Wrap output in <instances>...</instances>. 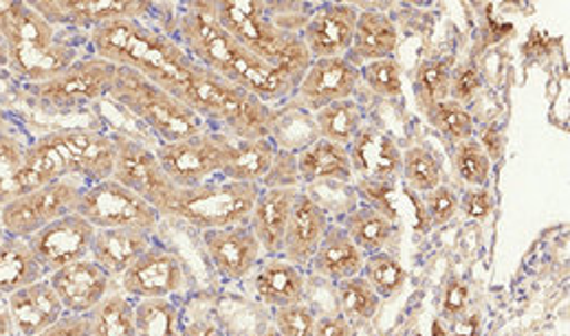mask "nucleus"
<instances>
[{
	"label": "nucleus",
	"instance_id": "f257e3e1",
	"mask_svg": "<svg viewBox=\"0 0 570 336\" xmlns=\"http://www.w3.org/2000/svg\"><path fill=\"white\" fill-rule=\"evenodd\" d=\"M179 45L191 58L232 85L245 88L265 103L286 101L295 86L274 67L240 45L212 13L209 2H190L177 18Z\"/></svg>",
	"mask_w": 570,
	"mask_h": 336
},
{
	"label": "nucleus",
	"instance_id": "f03ea898",
	"mask_svg": "<svg viewBox=\"0 0 570 336\" xmlns=\"http://www.w3.org/2000/svg\"><path fill=\"white\" fill-rule=\"evenodd\" d=\"M94 56L130 69L188 106L203 67L168 33L141 20H112L89 33Z\"/></svg>",
	"mask_w": 570,
	"mask_h": 336
},
{
	"label": "nucleus",
	"instance_id": "7ed1b4c3",
	"mask_svg": "<svg viewBox=\"0 0 570 336\" xmlns=\"http://www.w3.org/2000/svg\"><path fill=\"white\" fill-rule=\"evenodd\" d=\"M115 166V141L91 128H62L27 144L22 187L24 194L56 180L94 185L108 180Z\"/></svg>",
	"mask_w": 570,
	"mask_h": 336
},
{
	"label": "nucleus",
	"instance_id": "20e7f679",
	"mask_svg": "<svg viewBox=\"0 0 570 336\" xmlns=\"http://www.w3.org/2000/svg\"><path fill=\"white\" fill-rule=\"evenodd\" d=\"M0 38L7 69L27 86L56 78L82 58L78 45L45 20L31 2H0Z\"/></svg>",
	"mask_w": 570,
	"mask_h": 336
},
{
	"label": "nucleus",
	"instance_id": "39448f33",
	"mask_svg": "<svg viewBox=\"0 0 570 336\" xmlns=\"http://www.w3.org/2000/svg\"><path fill=\"white\" fill-rule=\"evenodd\" d=\"M209 9L240 45L274 67L291 85H299L313 58L299 33L276 20L272 4L258 0H220L209 2Z\"/></svg>",
	"mask_w": 570,
	"mask_h": 336
},
{
	"label": "nucleus",
	"instance_id": "423d86ee",
	"mask_svg": "<svg viewBox=\"0 0 570 336\" xmlns=\"http://www.w3.org/2000/svg\"><path fill=\"white\" fill-rule=\"evenodd\" d=\"M110 97L141 119L164 144L184 141L209 128L181 99L124 67L117 69Z\"/></svg>",
	"mask_w": 570,
	"mask_h": 336
},
{
	"label": "nucleus",
	"instance_id": "0eeeda50",
	"mask_svg": "<svg viewBox=\"0 0 570 336\" xmlns=\"http://www.w3.org/2000/svg\"><path fill=\"white\" fill-rule=\"evenodd\" d=\"M261 185L214 178L190 189H179L166 218L188 223L198 231L247 225Z\"/></svg>",
	"mask_w": 570,
	"mask_h": 336
},
{
	"label": "nucleus",
	"instance_id": "6e6552de",
	"mask_svg": "<svg viewBox=\"0 0 570 336\" xmlns=\"http://www.w3.org/2000/svg\"><path fill=\"white\" fill-rule=\"evenodd\" d=\"M117 69V65L99 56H87L56 78L27 86V90L40 108L51 112H71L110 95Z\"/></svg>",
	"mask_w": 570,
	"mask_h": 336
},
{
	"label": "nucleus",
	"instance_id": "1a4fd4ad",
	"mask_svg": "<svg viewBox=\"0 0 570 336\" xmlns=\"http://www.w3.org/2000/svg\"><path fill=\"white\" fill-rule=\"evenodd\" d=\"M234 152V139L218 130H203L175 144H161L155 155L179 189H190L207 180L220 178Z\"/></svg>",
	"mask_w": 570,
	"mask_h": 336
},
{
	"label": "nucleus",
	"instance_id": "9d476101",
	"mask_svg": "<svg viewBox=\"0 0 570 336\" xmlns=\"http://www.w3.org/2000/svg\"><path fill=\"white\" fill-rule=\"evenodd\" d=\"M76 214L96 229H137L150 236L161 223V214L153 205L112 178L87 185L78 198Z\"/></svg>",
	"mask_w": 570,
	"mask_h": 336
},
{
	"label": "nucleus",
	"instance_id": "9b49d317",
	"mask_svg": "<svg viewBox=\"0 0 570 336\" xmlns=\"http://www.w3.org/2000/svg\"><path fill=\"white\" fill-rule=\"evenodd\" d=\"M85 187L78 180H56L18 196L0 209L4 236L27 240L58 218L73 214Z\"/></svg>",
	"mask_w": 570,
	"mask_h": 336
},
{
	"label": "nucleus",
	"instance_id": "f8f14e48",
	"mask_svg": "<svg viewBox=\"0 0 570 336\" xmlns=\"http://www.w3.org/2000/svg\"><path fill=\"white\" fill-rule=\"evenodd\" d=\"M115 141V166H112V180L121 182L126 189L144 198L153 205L161 218H166L170 205L177 198L179 187L170 180L166 169L161 168L155 150L146 148L139 141L128 137H112Z\"/></svg>",
	"mask_w": 570,
	"mask_h": 336
},
{
	"label": "nucleus",
	"instance_id": "ddd939ff",
	"mask_svg": "<svg viewBox=\"0 0 570 336\" xmlns=\"http://www.w3.org/2000/svg\"><path fill=\"white\" fill-rule=\"evenodd\" d=\"M188 284L181 257L170 249L153 245L121 277L119 290L130 299H170Z\"/></svg>",
	"mask_w": 570,
	"mask_h": 336
},
{
	"label": "nucleus",
	"instance_id": "4468645a",
	"mask_svg": "<svg viewBox=\"0 0 570 336\" xmlns=\"http://www.w3.org/2000/svg\"><path fill=\"white\" fill-rule=\"evenodd\" d=\"M31 4L51 24L89 29V33L112 20H144L155 7L139 0H42Z\"/></svg>",
	"mask_w": 570,
	"mask_h": 336
},
{
	"label": "nucleus",
	"instance_id": "2eb2a0df",
	"mask_svg": "<svg viewBox=\"0 0 570 336\" xmlns=\"http://www.w3.org/2000/svg\"><path fill=\"white\" fill-rule=\"evenodd\" d=\"M96 227L80 214H67L27 238L31 251L51 275L58 268L91 255Z\"/></svg>",
	"mask_w": 570,
	"mask_h": 336
},
{
	"label": "nucleus",
	"instance_id": "dca6fc26",
	"mask_svg": "<svg viewBox=\"0 0 570 336\" xmlns=\"http://www.w3.org/2000/svg\"><path fill=\"white\" fill-rule=\"evenodd\" d=\"M360 69L346 58L313 60L299 85L293 90V99L306 112H317L335 101L351 99L360 88Z\"/></svg>",
	"mask_w": 570,
	"mask_h": 336
},
{
	"label": "nucleus",
	"instance_id": "f3484780",
	"mask_svg": "<svg viewBox=\"0 0 570 336\" xmlns=\"http://www.w3.org/2000/svg\"><path fill=\"white\" fill-rule=\"evenodd\" d=\"M357 18L360 9L348 2H328L315 9L299 29V38L304 40L311 58H346L353 45Z\"/></svg>",
	"mask_w": 570,
	"mask_h": 336
},
{
	"label": "nucleus",
	"instance_id": "a211bd4d",
	"mask_svg": "<svg viewBox=\"0 0 570 336\" xmlns=\"http://www.w3.org/2000/svg\"><path fill=\"white\" fill-rule=\"evenodd\" d=\"M200 240L214 268L229 281L249 277L263 259V247L249 225L200 231Z\"/></svg>",
	"mask_w": 570,
	"mask_h": 336
},
{
	"label": "nucleus",
	"instance_id": "6ab92c4d",
	"mask_svg": "<svg viewBox=\"0 0 570 336\" xmlns=\"http://www.w3.org/2000/svg\"><path fill=\"white\" fill-rule=\"evenodd\" d=\"M67 315H89L112 290V277L91 257L67 264L49 275Z\"/></svg>",
	"mask_w": 570,
	"mask_h": 336
},
{
	"label": "nucleus",
	"instance_id": "aec40b11",
	"mask_svg": "<svg viewBox=\"0 0 570 336\" xmlns=\"http://www.w3.org/2000/svg\"><path fill=\"white\" fill-rule=\"evenodd\" d=\"M328 227L331 223L326 207L317 202L311 194L299 189L293 202L281 255L297 268L311 266V259L320 249Z\"/></svg>",
	"mask_w": 570,
	"mask_h": 336
},
{
	"label": "nucleus",
	"instance_id": "412c9836",
	"mask_svg": "<svg viewBox=\"0 0 570 336\" xmlns=\"http://www.w3.org/2000/svg\"><path fill=\"white\" fill-rule=\"evenodd\" d=\"M348 157L353 174L360 180L392 185L401 176L403 152L394 139L377 126H362L355 139L348 144Z\"/></svg>",
	"mask_w": 570,
	"mask_h": 336
},
{
	"label": "nucleus",
	"instance_id": "4be33fe9",
	"mask_svg": "<svg viewBox=\"0 0 570 336\" xmlns=\"http://www.w3.org/2000/svg\"><path fill=\"white\" fill-rule=\"evenodd\" d=\"M7 306L18 336L40 335L67 315L49 277L11 293L7 297Z\"/></svg>",
	"mask_w": 570,
	"mask_h": 336
},
{
	"label": "nucleus",
	"instance_id": "5701e85b",
	"mask_svg": "<svg viewBox=\"0 0 570 336\" xmlns=\"http://www.w3.org/2000/svg\"><path fill=\"white\" fill-rule=\"evenodd\" d=\"M299 189L295 187H261V194L254 202L249 227L258 238L265 255H281L285 243L288 218L293 202Z\"/></svg>",
	"mask_w": 570,
	"mask_h": 336
},
{
	"label": "nucleus",
	"instance_id": "b1692460",
	"mask_svg": "<svg viewBox=\"0 0 570 336\" xmlns=\"http://www.w3.org/2000/svg\"><path fill=\"white\" fill-rule=\"evenodd\" d=\"M254 293L258 302L267 308H285L293 304H302L306 297V277L302 268L286 261L283 255H267L258 261L252 273Z\"/></svg>",
	"mask_w": 570,
	"mask_h": 336
},
{
	"label": "nucleus",
	"instance_id": "393cba45",
	"mask_svg": "<svg viewBox=\"0 0 570 336\" xmlns=\"http://www.w3.org/2000/svg\"><path fill=\"white\" fill-rule=\"evenodd\" d=\"M399 47V31L396 24L390 20L387 13L377 9L360 11L353 45L346 53V60L362 69L368 62H377L392 58Z\"/></svg>",
	"mask_w": 570,
	"mask_h": 336
},
{
	"label": "nucleus",
	"instance_id": "a878e982",
	"mask_svg": "<svg viewBox=\"0 0 570 336\" xmlns=\"http://www.w3.org/2000/svg\"><path fill=\"white\" fill-rule=\"evenodd\" d=\"M150 247L153 236L137 229H96L89 257L119 279Z\"/></svg>",
	"mask_w": 570,
	"mask_h": 336
},
{
	"label": "nucleus",
	"instance_id": "bb28decb",
	"mask_svg": "<svg viewBox=\"0 0 570 336\" xmlns=\"http://www.w3.org/2000/svg\"><path fill=\"white\" fill-rule=\"evenodd\" d=\"M366 255L357 249V245L348 238L342 225H331L317 253L311 259V270L331 281H344L362 275Z\"/></svg>",
	"mask_w": 570,
	"mask_h": 336
},
{
	"label": "nucleus",
	"instance_id": "cd10ccee",
	"mask_svg": "<svg viewBox=\"0 0 570 336\" xmlns=\"http://www.w3.org/2000/svg\"><path fill=\"white\" fill-rule=\"evenodd\" d=\"M297 169L302 185L355 180L348 148L326 139H317L297 152Z\"/></svg>",
	"mask_w": 570,
	"mask_h": 336
},
{
	"label": "nucleus",
	"instance_id": "c85d7f7f",
	"mask_svg": "<svg viewBox=\"0 0 570 336\" xmlns=\"http://www.w3.org/2000/svg\"><path fill=\"white\" fill-rule=\"evenodd\" d=\"M49 273L22 238H9L0 243V293L11 295L29 284L47 279Z\"/></svg>",
	"mask_w": 570,
	"mask_h": 336
},
{
	"label": "nucleus",
	"instance_id": "c756f323",
	"mask_svg": "<svg viewBox=\"0 0 570 336\" xmlns=\"http://www.w3.org/2000/svg\"><path fill=\"white\" fill-rule=\"evenodd\" d=\"M278 146L269 139H254V141H236L234 152L227 166L220 171V178L238 180V182H254L261 185L272 164L276 159Z\"/></svg>",
	"mask_w": 570,
	"mask_h": 336
},
{
	"label": "nucleus",
	"instance_id": "7c9ffc66",
	"mask_svg": "<svg viewBox=\"0 0 570 336\" xmlns=\"http://www.w3.org/2000/svg\"><path fill=\"white\" fill-rule=\"evenodd\" d=\"M342 227L364 255L383 251L394 236V223L371 205L353 207L346 214Z\"/></svg>",
	"mask_w": 570,
	"mask_h": 336
},
{
	"label": "nucleus",
	"instance_id": "2f4dec72",
	"mask_svg": "<svg viewBox=\"0 0 570 336\" xmlns=\"http://www.w3.org/2000/svg\"><path fill=\"white\" fill-rule=\"evenodd\" d=\"M87 317L89 336H137L135 302L121 290H110Z\"/></svg>",
	"mask_w": 570,
	"mask_h": 336
},
{
	"label": "nucleus",
	"instance_id": "473e14b6",
	"mask_svg": "<svg viewBox=\"0 0 570 336\" xmlns=\"http://www.w3.org/2000/svg\"><path fill=\"white\" fill-rule=\"evenodd\" d=\"M313 123L320 139L348 148V144L364 126V112L362 106L351 97L313 112Z\"/></svg>",
	"mask_w": 570,
	"mask_h": 336
},
{
	"label": "nucleus",
	"instance_id": "72a5a7b5",
	"mask_svg": "<svg viewBox=\"0 0 570 336\" xmlns=\"http://www.w3.org/2000/svg\"><path fill=\"white\" fill-rule=\"evenodd\" d=\"M333 286H335V302H337L335 308L346 322H351L353 326H362L375 319L381 308L380 295L362 275L337 281Z\"/></svg>",
	"mask_w": 570,
	"mask_h": 336
},
{
	"label": "nucleus",
	"instance_id": "f704fd0d",
	"mask_svg": "<svg viewBox=\"0 0 570 336\" xmlns=\"http://www.w3.org/2000/svg\"><path fill=\"white\" fill-rule=\"evenodd\" d=\"M27 146L9 128L0 130V209L24 194L22 168Z\"/></svg>",
	"mask_w": 570,
	"mask_h": 336
},
{
	"label": "nucleus",
	"instance_id": "c9c22d12",
	"mask_svg": "<svg viewBox=\"0 0 570 336\" xmlns=\"http://www.w3.org/2000/svg\"><path fill=\"white\" fill-rule=\"evenodd\" d=\"M137 336H181V310L170 299H141L135 304Z\"/></svg>",
	"mask_w": 570,
	"mask_h": 336
},
{
	"label": "nucleus",
	"instance_id": "e433bc0d",
	"mask_svg": "<svg viewBox=\"0 0 570 336\" xmlns=\"http://www.w3.org/2000/svg\"><path fill=\"white\" fill-rule=\"evenodd\" d=\"M362 277L373 286L380 299H390L403 290L407 284L405 266L387 251L366 255Z\"/></svg>",
	"mask_w": 570,
	"mask_h": 336
},
{
	"label": "nucleus",
	"instance_id": "4c0bfd02",
	"mask_svg": "<svg viewBox=\"0 0 570 336\" xmlns=\"http://www.w3.org/2000/svg\"><path fill=\"white\" fill-rule=\"evenodd\" d=\"M430 126L452 144H463L475 137V123L468 106L445 99L425 112Z\"/></svg>",
	"mask_w": 570,
	"mask_h": 336
},
{
	"label": "nucleus",
	"instance_id": "58836bf2",
	"mask_svg": "<svg viewBox=\"0 0 570 336\" xmlns=\"http://www.w3.org/2000/svg\"><path fill=\"white\" fill-rule=\"evenodd\" d=\"M401 178L412 191H419L423 196L443 182V169L432 150L423 146H412L403 152Z\"/></svg>",
	"mask_w": 570,
	"mask_h": 336
},
{
	"label": "nucleus",
	"instance_id": "ea45409f",
	"mask_svg": "<svg viewBox=\"0 0 570 336\" xmlns=\"http://www.w3.org/2000/svg\"><path fill=\"white\" fill-rule=\"evenodd\" d=\"M452 67L443 60H425L414 76V95L423 112L450 99Z\"/></svg>",
	"mask_w": 570,
	"mask_h": 336
},
{
	"label": "nucleus",
	"instance_id": "a19ab883",
	"mask_svg": "<svg viewBox=\"0 0 570 336\" xmlns=\"http://www.w3.org/2000/svg\"><path fill=\"white\" fill-rule=\"evenodd\" d=\"M454 166L459 176L463 178V182H468L470 187L480 189L489 185L491 178V161L484 155L482 146L478 144V139H470L463 144H456V152H454Z\"/></svg>",
	"mask_w": 570,
	"mask_h": 336
},
{
	"label": "nucleus",
	"instance_id": "79ce46f5",
	"mask_svg": "<svg viewBox=\"0 0 570 336\" xmlns=\"http://www.w3.org/2000/svg\"><path fill=\"white\" fill-rule=\"evenodd\" d=\"M360 80L368 86L375 95L385 99H396L403 95L401 67L394 58H385L377 62H368L360 69Z\"/></svg>",
	"mask_w": 570,
	"mask_h": 336
},
{
	"label": "nucleus",
	"instance_id": "37998d69",
	"mask_svg": "<svg viewBox=\"0 0 570 336\" xmlns=\"http://www.w3.org/2000/svg\"><path fill=\"white\" fill-rule=\"evenodd\" d=\"M317 315L308 304H293L274 310V328L281 336H313L315 335Z\"/></svg>",
	"mask_w": 570,
	"mask_h": 336
},
{
	"label": "nucleus",
	"instance_id": "c03bdc74",
	"mask_svg": "<svg viewBox=\"0 0 570 336\" xmlns=\"http://www.w3.org/2000/svg\"><path fill=\"white\" fill-rule=\"evenodd\" d=\"M423 205H425V214L434 227H443V225L452 223L461 211L459 194L443 182L439 187H434L432 191L423 194Z\"/></svg>",
	"mask_w": 570,
	"mask_h": 336
},
{
	"label": "nucleus",
	"instance_id": "a18cd8bd",
	"mask_svg": "<svg viewBox=\"0 0 570 336\" xmlns=\"http://www.w3.org/2000/svg\"><path fill=\"white\" fill-rule=\"evenodd\" d=\"M482 86H484V80H482V73H480V69L475 67L474 62L459 65L456 69H452L450 99L468 106L480 95Z\"/></svg>",
	"mask_w": 570,
	"mask_h": 336
},
{
	"label": "nucleus",
	"instance_id": "49530a36",
	"mask_svg": "<svg viewBox=\"0 0 570 336\" xmlns=\"http://www.w3.org/2000/svg\"><path fill=\"white\" fill-rule=\"evenodd\" d=\"M299 185H302V180H299V169H297V152L278 148L272 169L263 178L261 187H295V189H299Z\"/></svg>",
	"mask_w": 570,
	"mask_h": 336
},
{
	"label": "nucleus",
	"instance_id": "de8ad7c7",
	"mask_svg": "<svg viewBox=\"0 0 570 336\" xmlns=\"http://www.w3.org/2000/svg\"><path fill=\"white\" fill-rule=\"evenodd\" d=\"M461 209L472 218V220H484L491 209H493V198L487 191V187L480 189H472L465 194V198L461 200Z\"/></svg>",
	"mask_w": 570,
	"mask_h": 336
},
{
	"label": "nucleus",
	"instance_id": "09e8293b",
	"mask_svg": "<svg viewBox=\"0 0 570 336\" xmlns=\"http://www.w3.org/2000/svg\"><path fill=\"white\" fill-rule=\"evenodd\" d=\"M36 336H89V317L87 315H65L53 326Z\"/></svg>",
	"mask_w": 570,
	"mask_h": 336
},
{
	"label": "nucleus",
	"instance_id": "8fccbe9b",
	"mask_svg": "<svg viewBox=\"0 0 570 336\" xmlns=\"http://www.w3.org/2000/svg\"><path fill=\"white\" fill-rule=\"evenodd\" d=\"M313 336H355V326L346 322L340 313H326L315 319Z\"/></svg>",
	"mask_w": 570,
	"mask_h": 336
},
{
	"label": "nucleus",
	"instance_id": "3c124183",
	"mask_svg": "<svg viewBox=\"0 0 570 336\" xmlns=\"http://www.w3.org/2000/svg\"><path fill=\"white\" fill-rule=\"evenodd\" d=\"M181 336H227V333L214 319H194L181 326Z\"/></svg>",
	"mask_w": 570,
	"mask_h": 336
},
{
	"label": "nucleus",
	"instance_id": "603ef678",
	"mask_svg": "<svg viewBox=\"0 0 570 336\" xmlns=\"http://www.w3.org/2000/svg\"><path fill=\"white\" fill-rule=\"evenodd\" d=\"M500 141H502V139H500V135H498L495 128L484 130L482 139L478 141V144L482 146L484 155L489 157V161H498V159H500V155H502V144H500Z\"/></svg>",
	"mask_w": 570,
	"mask_h": 336
},
{
	"label": "nucleus",
	"instance_id": "864d4df0",
	"mask_svg": "<svg viewBox=\"0 0 570 336\" xmlns=\"http://www.w3.org/2000/svg\"><path fill=\"white\" fill-rule=\"evenodd\" d=\"M463 306H465V288L461 284H452L445 295V310L459 313V310H463Z\"/></svg>",
	"mask_w": 570,
	"mask_h": 336
},
{
	"label": "nucleus",
	"instance_id": "5fc2aeb1",
	"mask_svg": "<svg viewBox=\"0 0 570 336\" xmlns=\"http://www.w3.org/2000/svg\"><path fill=\"white\" fill-rule=\"evenodd\" d=\"M0 336H18L11 324L9 306H7V295L0 293Z\"/></svg>",
	"mask_w": 570,
	"mask_h": 336
},
{
	"label": "nucleus",
	"instance_id": "6e6d98bb",
	"mask_svg": "<svg viewBox=\"0 0 570 336\" xmlns=\"http://www.w3.org/2000/svg\"><path fill=\"white\" fill-rule=\"evenodd\" d=\"M0 67H4V69H7V51H4L2 38H0Z\"/></svg>",
	"mask_w": 570,
	"mask_h": 336
},
{
	"label": "nucleus",
	"instance_id": "4d7b16f0",
	"mask_svg": "<svg viewBox=\"0 0 570 336\" xmlns=\"http://www.w3.org/2000/svg\"><path fill=\"white\" fill-rule=\"evenodd\" d=\"M258 336H281L278 335V330H276V328H274V326H267V328H265V330H263V333H261V335Z\"/></svg>",
	"mask_w": 570,
	"mask_h": 336
},
{
	"label": "nucleus",
	"instance_id": "13d9d810",
	"mask_svg": "<svg viewBox=\"0 0 570 336\" xmlns=\"http://www.w3.org/2000/svg\"><path fill=\"white\" fill-rule=\"evenodd\" d=\"M2 128H9V123H7V115H4V110H2V106H0V130Z\"/></svg>",
	"mask_w": 570,
	"mask_h": 336
},
{
	"label": "nucleus",
	"instance_id": "bf43d9fd",
	"mask_svg": "<svg viewBox=\"0 0 570 336\" xmlns=\"http://www.w3.org/2000/svg\"><path fill=\"white\" fill-rule=\"evenodd\" d=\"M4 240V231H2V225H0V243Z\"/></svg>",
	"mask_w": 570,
	"mask_h": 336
}]
</instances>
